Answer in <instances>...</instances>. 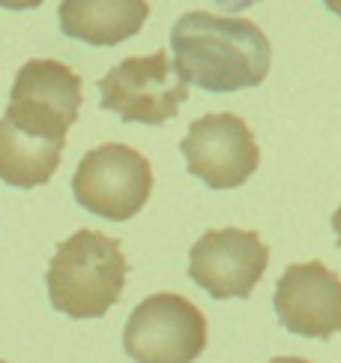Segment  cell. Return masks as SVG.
Here are the masks:
<instances>
[{"label":"cell","mask_w":341,"mask_h":363,"mask_svg":"<svg viewBox=\"0 0 341 363\" xmlns=\"http://www.w3.org/2000/svg\"><path fill=\"white\" fill-rule=\"evenodd\" d=\"M174 69L186 84L209 94L258 87L272 63L267 33L248 18L186 12L170 30Z\"/></svg>","instance_id":"1"},{"label":"cell","mask_w":341,"mask_h":363,"mask_svg":"<svg viewBox=\"0 0 341 363\" xmlns=\"http://www.w3.org/2000/svg\"><path fill=\"white\" fill-rule=\"evenodd\" d=\"M126 255L120 240L81 228L67 238L48 264V301L69 318H102L120 301L126 285Z\"/></svg>","instance_id":"2"},{"label":"cell","mask_w":341,"mask_h":363,"mask_svg":"<svg viewBox=\"0 0 341 363\" xmlns=\"http://www.w3.org/2000/svg\"><path fill=\"white\" fill-rule=\"evenodd\" d=\"M99 106L126 123L162 126L189 99V84L180 79L168 51L126 57L99 79Z\"/></svg>","instance_id":"3"},{"label":"cell","mask_w":341,"mask_h":363,"mask_svg":"<svg viewBox=\"0 0 341 363\" xmlns=\"http://www.w3.org/2000/svg\"><path fill=\"white\" fill-rule=\"evenodd\" d=\"M72 192L84 211L111 223H126L150 199L153 168L144 153L129 145H99L78 162Z\"/></svg>","instance_id":"4"},{"label":"cell","mask_w":341,"mask_h":363,"mask_svg":"<svg viewBox=\"0 0 341 363\" xmlns=\"http://www.w3.org/2000/svg\"><path fill=\"white\" fill-rule=\"evenodd\" d=\"M123 348L135 363H195L207 348V318L180 294H150L129 315Z\"/></svg>","instance_id":"5"},{"label":"cell","mask_w":341,"mask_h":363,"mask_svg":"<svg viewBox=\"0 0 341 363\" xmlns=\"http://www.w3.org/2000/svg\"><path fill=\"white\" fill-rule=\"evenodd\" d=\"M81 111V79L60 60H28L16 75L4 118L28 135L67 141Z\"/></svg>","instance_id":"6"},{"label":"cell","mask_w":341,"mask_h":363,"mask_svg":"<svg viewBox=\"0 0 341 363\" xmlns=\"http://www.w3.org/2000/svg\"><path fill=\"white\" fill-rule=\"evenodd\" d=\"M270 264L267 243L258 231L216 228L204 231L189 250V279L204 289L213 301L252 297L255 285Z\"/></svg>","instance_id":"7"},{"label":"cell","mask_w":341,"mask_h":363,"mask_svg":"<svg viewBox=\"0 0 341 363\" xmlns=\"http://www.w3.org/2000/svg\"><path fill=\"white\" fill-rule=\"evenodd\" d=\"M180 147L189 174L209 189L243 186L260 165L258 141L237 114H204L189 126Z\"/></svg>","instance_id":"8"},{"label":"cell","mask_w":341,"mask_h":363,"mask_svg":"<svg viewBox=\"0 0 341 363\" xmlns=\"http://www.w3.org/2000/svg\"><path fill=\"white\" fill-rule=\"evenodd\" d=\"M275 315L291 333L330 340L341 333V279L320 262L291 264L275 285Z\"/></svg>","instance_id":"9"},{"label":"cell","mask_w":341,"mask_h":363,"mask_svg":"<svg viewBox=\"0 0 341 363\" xmlns=\"http://www.w3.org/2000/svg\"><path fill=\"white\" fill-rule=\"evenodd\" d=\"M60 30L87 45H117L144 28L150 16L147 0H63Z\"/></svg>","instance_id":"10"},{"label":"cell","mask_w":341,"mask_h":363,"mask_svg":"<svg viewBox=\"0 0 341 363\" xmlns=\"http://www.w3.org/2000/svg\"><path fill=\"white\" fill-rule=\"evenodd\" d=\"M67 141L36 138L0 118V180L18 189L48 184L60 168V153Z\"/></svg>","instance_id":"11"},{"label":"cell","mask_w":341,"mask_h":363,"mask_svg":"<svg viewBox=\"0 0 341 363\" xmlns=\"http://www.w3.org/2000/svg\"><path fill=\"white\" fill-rule=\"evenodd\" d=\"M213 4L221 6V9H228V12H243V9H248V6L260 4V0H213Z\"/></svg>","instance_id":"12"},{"label":"cell","mask_w":341,"mask_h":363,"mask_svg":"<svg viewBox=\"0 0 341 363\" xmlns=\"http://www.w3.org/2000/svg\"><path fill=\"white\" fill-rule=\"evenodd\" d=\"M42 0H0L4 9H36Z\"/></svg>","instance_id":"13"},{"label":"cell","mask_w":341,"mask_h":363,"mask_svg":"<svg viewBox=\"0 0 341 363\" xmlns=\"http://www.w3.org/2000/svg\"><path fill=\"white\" fill-rule=\"evenodd\" d=\"M333 231H335V238H338V246H341V204H338V211L333 213Z\"/></svg>","instance_id":"14"},{"label":"cell","mask_w":341,"mask_h":363,"mask_svg":"<svg viewBox=\"0 0 341 363\" xmlns=\"http://www.w3.org/2000/svg\"><path fill=\"white\" fill-rule=\"evenodd\" d=\"M270 363H311V360H303V357H272Z\"/></svg>","instance_id":"15"},{"label":"cell","mask_w":341,"mask_h":363,"mask_svg":"<svg viewBox=\"0 0 341 363\" xmlns=\"http://www.w3.org/2000/svg\"><path fill=\"white\" fill-rule=\"evenodd\" d=\"M323 4H326V9H333L335 16H341V0H323Z\"/></svg>","instance_id":"16"},{"label":"cell","mask_w":341,"mask_h":363,"mask_svg":"<svg viewBox=\"0 0 341 363\" xmlns=\"http://www.w3.org/2000/svg\"><path fill=\"white\" fill-rule=\"evenodd\" d=\"M0 363H6V360H0Z\"/></svg>","instance_id":"17"}]
</instances>
